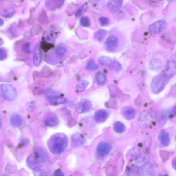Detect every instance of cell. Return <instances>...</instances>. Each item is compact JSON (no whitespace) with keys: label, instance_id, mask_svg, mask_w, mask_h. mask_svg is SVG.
Returning <instances> with one entry per match:
<instances>
[{"label":"cell","instance_id":"obj_1","mask_svg":"<svg viewBox=\"0 0 176 176\" xmlns=\"http://www.w3.org/2000/svg\"><path fill=\"white\" fill-rule=\"evenodd\" d=\"M125 35L116 28L113 29L106 40L105 45L108 51L113 53L119 52L123 50L126 44Z\"/></svg>","mask_w":176,"mask_h":176},{"label":"cell","instance_id":"obj_2","mask_svg":"<svg viewBox=\"0 0 176 176\" xmlns=\"http://www.w3.org/2000/svg\"><path fill=\"white\" fill-rule=\"evenodd\" d=\"M68 139L66 135L62 133L54 135L49 140L48 147L55 155L60 154L64 152L68 146Z\"/></svg>","mask_w":176,"mask_h":176},{"label":"cell","instance_id":"obj_3","mask_svg":"<svg viewBox=\"0 0 176 176\" xmlns=\"http://www.w3.org/2000/svg\"><path fill=\"white\" fill-rule=\"evenodd\" d=\"M1 90L3 98L7 100L12 101L15 100L17 98L16 90L12 85H2L1 86Z\"/></svg>","mask_w":176,"mask_h":176},{"label":"cell","instance_id":"obj_4","mask_svg":"<svg viewBox=\"0 0 176 176\" xmlns=\"http://www.w3.org/2000/svg\"><path fill=\"white\" fill-rule=\"evenodd\" d=\"M166 76L163 74H159L153 79L151 89L155 93H159L163 89L166 84Z\"/></svg>","mask_w":176,"mask_h":176},{"label":"cell","instance_id":"obj_5","mask_svg":"<svg viewBox=\"0 0 176 176\" xmlns=\"http://www.w3.org/2000/svg\"><path fill=\"white\" fill-rule=\"evenodd\" d=\"M46 98L51 105L55 106L62 104L65 103L66 101V99L59 96L57 92L53 90L49 91L47 93Z\"/></svg>","mask_w":176,"mask_h":176},{"label":"cell","instance_id":"obj_6","mask_svg":"<svg viewBox=\"0 0 176 176\" xmlns=\"http://www.w3.org/2000/svg\"><path fill=\"white\" fill-rule=\"evenodd\" d=\"M166 22L164 20H158L154 22L149 27V32L153 34L159 33L163 31L166 27Z\"/></svg>","mask_w":176,"mask_h":176},{"label":"cell","instance_id":"obj_7","mask_svg":"<svg viewBox=\"0 0 176 176\" xmlns=\"http://www.w3.org/2000/svg\"><path fill=\"white\" fill-rule=\"evenodd\" d=\"M111 149V146L109 143L104 142H101L97 147V154L101 157H105L109 154Z\"/></svg>","mask_w":176,"mask_h":176},{"label":"cell","instance_id":"obj_8","mask_svg":"<svg viewBox=\"0 0 176 176\" xmlns=\"http://www.w3.org/2000/svg\"><path fill=\"white\" fill-rule=\"evenodd\" d=\"M92 105L91 101L88 100L81 101L77 105L75 109L79 114H82L89 112L91 110Z\"/></svg>","mask_w":176,"mask_h":176},{"label":"cell","instance_id":"obj_9","mask_svg":"<svg viewBox=\"0 0 176 176\" xmlns=\"http://www.w3.org/2000/svg\"><path fill=\"white\" fill-rule=\"evenodd\" d=\"M109 114L106 110L100 109L97 110L94 115V119L98 123H102L107 120Z\"/></svg>","mask_w":176,"mask_h":176},{"label":"cell","instance_id":"obj_10","mask_svg":"<svg viewBox=\"0 0 176 176\" xmlns=\"http://www.w3.org/2000/svg\"><path fill=\"white\" fill-rule=\"evenodd\" d=\"M42 54L39 45H36L34 50L33 63L36 67L39 66L42 61Z\"/></svg>","mask_w":176,"mask_h":176},{"label":"cell","instance_id":"obj_11","mask_svg":"<svg viewBox=\"0 0 176 176\" xmlns=\"http://www.w3.org/2000/svg\"><path fill=\"white\" fill-rule=\"evenodd\" d=\"M59 120L56 115L53 113L48 114L44 121L45 125L48 127H53L58 125Z\"/></svg>","mask_w":176,"mask_h":176},{"label":"cell","instance_id":"obj_12","mask_svg":"<svg viewBox=\"0 0 176 176\" xmlns=\"http://www.w3.org/2000/svg\"><path fill=\"white\" fill-rule=\"evenodd\" d=\"M123 1L121 0H112L108 2V9L112 12H115L120 10L123 5Z\"/></svg>","mask_w":176,"mask_h":176},{"label":"cell","instance_id":"obj_13","mask_svg":"<svg viewBox=\"0 0 176 176\" xmlns=\"http://www.w3.org/2000/svg\"><path fill=\"white\" fill-rule=\"evenodd\" d=\"M175 73L176 64L175 61L173 60L169 61L167 64V67L164 75L166 78L170 77L174 75Z\"/></svg>","mask_w":176,"mask_h":176},{"label":"cell","instance_id":"obj_14","mask_svg":"<svg viewBox=\"0 0 176 176\" xmlns=\"http://www.w3.org/2000/svg\"><path fill=\"white\" fill-rule=\"evenodd\" d=\"M155 170L152 164L150 163L146 164L142 169L141 176H155Z\"/></svg>","mask_w":176,"mask_h":176},{"label":"cell","instance_id":"obj_15","mask_svg":"<svg viewBox=\"0 0 176 176\" xmlns=\"http://www.w3.org/2000/svg\"><path fill=\"white\" fill-rule=\"evenodd\" d=\"M139 118V123L141 125L148 126L152 121V116L147 112H143L140 115Z\"/></svg>","mask_w":176,"mask_h":176},{"label":"cell","instance_id":"obj_16","mask_svg":"<svg viewBox=\"0 0 176 176\" xmlns=\"http://www.w3.org/2000/svg\"><path fill=\"white\" fill-rule=\"evenodd\" d=\"M10 121L11 124L13 127H18L21 125L22 119L19 115L13 114L10 117Z\"/></svg>","mask_w":176,"mask_h":176},{"label":"cell","instance_id":"obj_17","mask_svg":"<svg viewBox=\"0 0 176 176\" xmlns=\"http://www.w3.org/2000/svg\"><path fill=\"white\" fill-rule=\"evenodd\" d=\"M160 141L162 145L168 146L170 143V135L167 132H162L160 136Z\"/></svg>","mask_w":176,"mask_h":176},{"label":"cell","instance_id":"obj_18","mask_svg":"<svg viewBox=\"0 0 176 176\" xmlns=\"http://www.w3.org/2000/svg\"><path fill=\"white\" fill-rule=\"evenodd\" d=\"M163 65V62L161 60L155 59L151 61L149 64V67L153 70L158 71L161 69Z\"/></svg>","mask_w":176,"mask_h":176},{"label":"cell","instance_id":"obj_19","mask_svg":"<svg viewBox=\"0 0 176 176\" xmlns=\"http://www.w3.org/2000/svg\"><path fill=\"white\" fill-rule=\"evenodd\" d=\"M107 33L106 30L104 29H100L95 33L94 38L98 41L101 42L105 39Z\"/></svg>","mask_w":176,"mask_h":176},{"label":"cell","instance_id":"obj_20","mask_svg":"<svg viewBox=\"0 0 176 176\" xmlns=\"http://www.w3.org/2000/svg\"><path fill=\"white\" fill-rule=\"evenodd\" d=\"M123 116L128 120H132L135 116V111L132 108H128L124 110L123 112Z\"/></svg>","mask_w":176,"mask_h":176},{"label":"cell","instance_id":"obj_21","mask_svg":"<svg viewBox=\"0 0 176 176\" xmlns=\"http://www.w3.org/2000/svg\"><path fill=\"white\" fill-rule=\"evenodd\" d=\"M67 47L64 44H58L56 49V55L59 56H64L66 52Z\"/></svg>","mask_w":176,"mask_h":176},{"label":"cell","instance_id":"obj_22","mask_svg":"<svg viewBox=\"0 0 176 176\" xmlns=\"http://www.w3.org/2000/svg\"><path fill=\"white\" fill-rule=\"evenodd\" d=\"M114 131L117 133H121L125 131L126 127L122 123L117 121L114 124Z\"/></svg>","mask_w":176,"mask_h":176},{"label":"cell","instance_id":"obj_23","mask_svg":"<svg viewBox=\"0 0 176 176\" xmlns=\"http://www.w3.org/2000/svg\"><path fill=\"white\" fill-rule=\"evenodd\" d=\"M97 83L101 85L104 84L106 80V76L105 74L101 72H97L96 75Z\"/></svg>","mask_w":176,"mask_h":176},{"label":"cell","instance_id":"obj_24","mask_svg":"<svg viewBox=\"0 0 176 176\" xmlns=\"http://www.w3.org/2000/svg\"><path fill=\"white\" fill-rule=\"evenodd\" d=\"M89 82L86 80H82L79 82L77 85L76 91L78 92H82L84 91L89 85Z\"/></svg>","mask_w":176,"mask_h":176},{"label":"cell","instance_id":"obj_25","mask_svg":"<svg viewBox=\"0 0 176 176\" xmlns=\"http://www.w3.org/2000/svg\"><path fill=\"white\" fill-rule=\"evenodd\" d=\"M127 173V176H141L139 169L136 166H133L129 168Z\"/></svg>","mask_w":176,"mask_h":176},{"label":"cell","instance_id":"obj_26","mask_svg":"<svg viewBox=\"0 0 176 176\" xmlns=\"http://www.w3.org/2000/svg\"><path fill=\"white\" fill-rule=\"evenodd\" d=\"M99 62L101 65L107 66L112 64V60L109 57L106 56H102L99 58Z\"/></svg>","mask_w":176,"mask_h":176},{"label":"cell","instance_id":"obj_27","mask_svg":"<svg viewBox=\"0 0 176 176\" xmlns=\"http://www.w3.org/2000/svg\"><path fill=\"white\" fill-rule=\"evenodd\" d=\"M98 68V66L93 60L89 61L86 67V69L89 70H96Z\"/></svg>","mask_w":176,"mask_h":176},{"label":"cell","instance_id":"obj_28","mask_svg":"<svg viewBox=\"0 0 176 176\" xmlns=\"http://www.w3.org/2000/svg\"><path fill=\"white\" fill-rule=\"evenodd\" d=\"M72 141L76 144H82L84 142V139L79 134H76L72 137Z\"/></svg>","mask_w":176,"mask_h":176},{"label":"cell","instance_id":"obj_29","mask_svg":"<svg viewBox=\"0 0 176 176\" xmlns=\"http://www.w3.org/2000/svg\"><path fill=\"white\" fill-rule=\"evenodd\" d=\"M88 8V5L87 4H83V5L81 6L79 8L76 14V16L77 17H79L82 16V15L86 12Z\"/></svg>","mask_w":176,"mask_h":176},{"label":"cell","instance_id":"obj_30","mask_svg":"<svg viewBox=\"0 0 176 176\" xmlns=\"http://www.w3.org/2000/svg\"><path fill=\"white\" fill-rule=\"evenodd\" d=\"M41 73L44 78H48L51 76L52 74V72L50 69L49 68V67H45L43 69H42Z\"/></svg>","mask_w":176,"mask_h":176},{"label":"cell","instance_id":"obj_31","mask_svg":"<svg viewBox=\"0 0 176 176\" xmlns=\"http://www.w3.org/2000/svg\"><path fill=\"white\" fill-rule=\"evenodd\" d=\"M15 13L14 10L12 8H6L4 11L3 15L4 17H11Z\"/></svg>","mask_w":176,"mask_h":176},{"label":"cell","instance_id":"obj_32","mask_svg":"<svg viewBox=\"0 0 176 176\" xmlns=\"http://www.w3.org/2000/svg\"><path fill=\"white\" fill-rule=\"evenodd\" d=\"M33 92L36 95H40L43 93L44 89L43 86L40 85H35L33 89Z\"/></svg>","mask_w":176,"mask_h":176},{"label":"cell","instance_id":"obj_33","mask_svg":"<svg viewBox=\"0 0 176 176\" xmlns=\"http://www.w3.org/2000/svg\"><path fill=\"white\" fill-rule=\"evenodd\" d=\"M80 24L83 27H89L90 24V21L89 18L86 17L82 18L80 20Z\"/></svg>","mask_w":176,"mask_h":176},{"label":"cell","instance_id":"obj_34","mask_svg":"<svg viewBox=\"0 0 176 176\" xmlns=\"http://www.w3.org/2000/svg\"><path fill=\"white\" fill-rule=\"evenodd\" d=\"M100 22L101 24L103 26L106 25L109 22V19L107 17H103L100 18Z\"/></svg>","mask_w":176,"mask_h":176},{"label":"cell","instance_id":"obj_35","mask_svg":"<svg viewBox=\"0 0 176 176\" xmlns=\"http://www.w3.org/2000/svg\"><path fill=\"white\" fill-rule=\"evenodd\" d=\"M6 53L4 50L0 48V60H3L6 57Z\"/></svg>","mask_w":176,"mask_h":176},{"label":"cell","instance_id":"obj_36","mask_svg":"<svg viewBox=\"0 0 176 176\" xmlns=\"http://www.w3.org/2000/svg\"><path fill=\"white\" fill-rule=\"evenodd\" d=\"M161 155L162 159L165 161L167 160L169 157V154L168 152H162V153H160Z\"/></svg>","mask_w":176,"mask_h":176},{"label":"cell","instance_id":"obj_37","mask_svg":"<svg viewBox=\"0 0 176 176\" xmlns=\"http://www.w3.org/2000/svg\"><path fill=\"white\" fill-rule=\"evenodd\" d=\"M52 47V45L51 44H42V48H43L44 50H48L49 49L51 48V47Z\"/></svg>","mask_w":176,"mask_h":176},{"label":"cell","instance_id":"obj_38","mask_svg":"<svg viewBox=\"0 0 176 176\" xmlns=\"http://www.w3.org/2000/svg\"><path fill=\"white\" fill-rule=\"evenodd\" d=\"M54 176H64V174L61 171H56L54 173Z\"/></svg>","mask_w":176,"mask_h":176},{"label":"cell","instance_id":"obj_39","mask_svg":"<svg viewBox=\"0 0 176 176\" xmlns=\"http://www.w3.org/2000/svg\"><path fill=\"white\" fill-rule=\"evenodd\" d=\"M172 166L174 168L176 169V159H175L173 160L172 162Z\"/></svg>","mask_w":176,"mask_h":176},{"label":"cell","instance_id":"obj_40","mask_svg":"<svg viewBox=\"0 0 176 176\" xmlns=\"http://www.w3.org/2000/svg\"><path fill=\"white\" fill-rule=\"evenodd\" d=\"M2 124V119L1 118V117L0 115V129L1 127Z\"/></svg>","mask_w":176,"mask_h":176},{"label":"cell","instance_id":"obj_41","mask_svg":"<svg viewBox=\"0 0 176 176\" xmlns=\"http://www.w3.org/2000/svg\"><path fill=\"white\" fill-rule=\"evenodd\" d=\"M4 21L3 20L0 18V26L2 25L3 24Z\"/></svg>","mask_w":176,"mask_h":176},{"label":"cell","instance_id":"obj_42","mask_svg":"<svg viewBox=\"0 0 176 176\" xmlns=\"http://www.w3.org/2000/svg\"><path fill=\"white\" fill-rule=\"evenodd\" d=\"M159 176H168L167 175H166L160 174V175H159Z\"/></svg>","mask_w":176,"mask_h":176}]
</instances>
